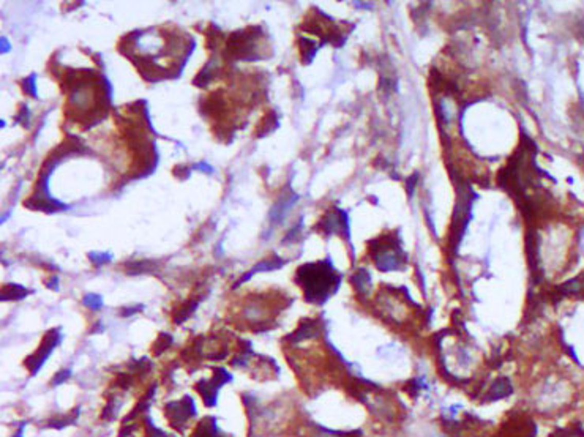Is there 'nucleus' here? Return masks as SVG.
Listing matches in <instances>:
<instances>
[{"label": "nucleus", "mask_w": 584, "mask_h": 437, "mask_svg": "<svg viewBox=\"0 0 584 437\" xmlns=\"http://www.w3.org/2000/svg\"><path fill=\"white\" fill-rule=\"evenodd\" d=\"M295 281L305 290L308 302L324 303L332 294L337 292L340 275L329 261H319L302 265L297 270Z\"/></svg>", "instance_id": "obj_1"}, {"label": "nucleus", "mask_w": 584, "mask_h": 437, "mask_svg": "<svg viewBox=\"0 0 584 437\" xmlns=\"http://www.w3.org/2000/svg\"><path fill=\"white\" fill-rule=\"evenodd\" d=\"M59 342H60V335H59L57 330H51L48 335L44 336V339H43V342H41L40 349H38L32 357H29V358L26 360V365H27V368L30 370L32 376H35V374L38 373V370L44 365L46 358H48V357L51 355V352L54 351V348L57 346Z\"/></svg>", "instance_id": "obj_2"}, {"label": "nucleus", "mask_w": 584, "mask_h": 437, "mask_svg": "<svg viewBox=\"0 0 584 437\" xmlns=\"http://www.w3.org/2000/svg\"><path fill=\"white\" fill-rule=\"evenodd\" d=\"M194 412H196L194 403L190 396H185L183 399L169 403L166 406V417L169 418L172 426H175L179 429H180L182 425H185L186 420L194 415Z\"/></svg>", "instance_id": "obj_3"}, {"label": "nucleus", "mask_w": 584, "mask_h": 437, "mask_svg": "<svg viewBox=\"0 0 584 437\" xmlns=\"http://www.w3.org/2000/svg\"><path fill=\"white\" fill-rule=\"evenodd\" d=\"M400 254H401V249L396 246L395 242H387L385 246H379V248H375V262L378 265V268L381 270H396L400 268Z\"/></svg>", "instance_id": "obj_4"}, {"label": "nucleus", "mask_w": 584, "mask_h": 437, "mask_svg": "<svg viewBox=\"0 0 584 437\" xmlns=\"http://www.w3.org/2000/svg\"><path fill=\"white\" fill-rule=\"evenodd\" d=\"M229 380H232V377L224 370H220V371H217V374L214 376L212 380H208V382L202 380V382H199L201 385H204V388L198 387V392L202 395L204 403L207 406H215V403H217V393H218L220 387L223 384L229 382Z\"/></svg>", "instance_id": "obj_5"}, {"label": "nucleus", "mask_w": 584, "mask_h": 437, "mask_svg": "<svg viewBox=\"0 0 584 437\" xmlns=\"http://www.w3.org/2000/svg\"><path fill=\"white\" fill-rule=\"evenodd\" d=\"M321 226H322V231L325 234H333V232H344L347 229V220H346V213L340 212V210H335L332 213L327 215L322 221H321Z\"/></svg>", "instance_id": "obj_6"}, {"label": "nucleus", "mask_w": 584, "mask_h": 437, "mask_svg": "<svg viewBox=\"0 0 584 437\" xmlns=\"http://www.w3.org/2000/svg\"><path fill=\"white\" fill-rule=\"evenodd\" d=\"M29 294L27 289L17 284H5L2 289V300H21L22 297Z\"/></svg>", "instance_id": "obj_7"}, {"label": "nucleus", "mask_w": 584, "mask_h": 437, "mask_svg": "<svg viewBox=\"0 0 584 437\" xmlns=\"http://www.w3.org/2000/svg\"><path fill=\"white\" fill-rule=\"evenodd\" d=\"M510 392H511V388H510L508 382H507L505 379H501V380H498V382L493 385V388H491V392H489V396H488V398H491V401H493V399H499V398L507 396Z\"/></svg>", "instance_id": "obj_8"}, {"label": "nucleus", "mask_w": 584, "mask_h": 437, "mask_svg": "<svg viewBox=\"0 0 584 437\" xmlns=\"http://www.w3.org/2000/svg\"><path fill=\"white\" fill-rule=\"evenodd\" d=\"M171 341H172V339H171L169 335H161V338L156 341V344L153 346V352H155V354H161L165 349H168V346L171 344Z\"/></svg>", "instance_id": "obj_9"}, {"label": "nucleus", "mask_w": 584, "mask_h": 437, "mask_svg": "<svg viewBox=\"0 0 584 437\" xmlns=\"http://www.w3.org/2000/svg\"><path fill=\"white\" fill-rule=\"evenodd\" d=\"M84 305H87V306L92 308V309H98V308H101L103 300H101V298H100L98 295H85V298H84Z\"/></svg>", "instance_id": "obj_10"}, {"label": "nucleus", "mask_w": 584, "mask_h": 437, "mask_svg": "<svg viewBox=\"0 0 584 437\" xmlns=\"http://www.w3.org/2000/svg\"><path fill=\"white\" fill-rule=\"evenodd\" d=\"M300 43H302V44H305V46H307V49H308V46H313V43L308 41V40H302ZM316 49H317V48H313L311 51H308V52H305V54H302L303 59H305V62H310V60L313 59V56L316 54Z\"/></svg>", "instance_id": "obj_11"}, {"label": "nucleus", "mask_w": 584, "mask_h": 437, "mask_svg": "<svg viewBox=\"0 0 584 437\" xmlns=\"http://www.w3.org/2000/svg\"><path fill=\"white\" fill-rule=\"evenodd\" d=\"M68 377H69V371H60V373L56 376V379H52V385H60V384H63Z\"/></svg>", "instance_id": "obj_12"}, {"label": "nucleus", "mask_w": 584, "mask_h": 437, "mask_svg": "<svg viewBox=\"0 0 584 437\" xmlns=\"http://www.w3.org/2000/svg\"><path fill=\"white\" fill-rule=\"evenodd\" d=\"M90 258H92V259H95V258H97V254H90ZM103 259H109V256L100 254V262H106V261H103Z\"/></svg>", "instance_id": "obj_13"}]
</instances>
